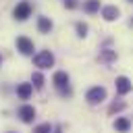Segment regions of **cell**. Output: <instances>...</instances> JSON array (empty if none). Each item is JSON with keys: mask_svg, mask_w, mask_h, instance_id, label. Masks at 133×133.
<instances>
[{"mask_svg": "<svg viewBox=\"0 0 133 133\" xmlns=\"http://www.w3.org/2000/svg\"><path fill=\"white\" fill-rule=\"evenodd\" d=\"M52 83H54V87L58 89V94L60 96H71L73 91H71V85H69V75H66V71H56L54 73V77H52Z\"/></svg>", "mask_w": 133, "mask_h": 133, "instance_id": "cell-1", "label": "cell"}, {"mask_svg": "<svg viewBox=\"0 0 133 133\" xmlns=\"http://www.w3.org/2000/svg\"><path fill=\"white\" fill-rule=\"evenodd\" d=\"M85 100H87L91 106H96V104L104 102V100H106V87H102V85L89 87V89H87V94H85Z\"/></svg>", "mask_w": 133, "mask_h": 133, "instance_id": "cell-2", "label": "cell"}, {"mask_svg": "<svg viewBox=\"0 0 133 133\" xmlns=\"http://www.w3.org/2000/svg\"><path fill=\"white\" fill-rule=\"evenodd\" d=\"M33 64L39 66V69H50L54 64V54L50 50H42V52H37L33 56Z\"/></svg>", "mask_w": 133, "mask_h": 133, "instance_id": "cell-3", "label": "cell"}, {"mask_svg": "<svg viewBox=\"0 0 133 133\" xmlns=\"http://www.w3.org/2000/svg\"><path fill=\"white\" fill-rule=\"evenodd\" d=\"M114 87H116V94H118V96H127V94L133 89V83L129 81V77L118 75V77H116V81H114Z\"/></svg>", "mask_w": 133, "mask_h": 133, "instance_id": "cell-4", "label": "cell"}, {"mask_svg": "<svg viewBox=\"0 0 133 133\" xmlns=\"http://www.w3.org/2000/svg\"><path fill=\"white\" fill-rule=\"evenodd\" d=\"M12 15H15V19H17V21H25V19L31 15V4H29L27 0L19 2V4L15 6V10H12Z\"/></svg>", "mask_w": 133, "mask_h": 133, "instance_id": "cell-5", "label": "cell"}, {"mask_svg": "<svg viewBox=\"0 0 133 133\" xmlns=\"http://www.w3.org/2000/svg\"><path fill=\"white\" fill-rule=\"evenodd\" d=\"M17 50H19L21 54L29 56V54H33V42H31L29 37H25V35H19V37H17Z\"/></svg>", "mask_w": 133, "mask_h": 133, "instance_id": "cell-6", "label": "cell"}, {"mask_svg": "<svg viewBox=\"0 0 133 133\" xmlns=\"http://www.w3.org/2000/svg\"><path fill=\"white\" fill-rule=\"evenodd\" d=\"M17 114H19V118H21L23 123H33V118H35V108L29 106V104H23Z\"/></svg>", "mask_w": 133, "mask_h": 133, "instance_id": "cell-7", "label": "cell"}, {"mask_svg": "<svg viewBox=\"0 0 133 133\" xmlns=\"http://www.w3.org/2000/svg\"><path fill=\"white\" fill-rule=\"evenodd\" d=\"M118 15H121V10H118L114 4H108V6L102 8V17H104L106 21H114V19H118Z\"/></svg>", "mask_w": 133, "mask_h": 133, "instance_id": "cell-8", "label": "cell"}, {"mask_svg": "<svg viewBox=\"0 0 133 133\" xmlns=\"http://www.w3.org/2000/svg\"><path fill=\"white\" fill-rule=\"evenodd\" d=\"M31 91H33V85H31V83H19V85H17V96H19L21 100H29Z\"/></svg>", "mask_w": 133, "mask_h": 133, "instance_id": "cell-9", "label": "cell"}, {"mask_svg": "<svg viewBox=\"0 0 133 133\" xmlns=\"http://www.w3.org/2000/svg\"><path fill=\"white\" fill-rule=\"evenodd\" d=\"M114 129H116L118 133H127V131L131 129V121H129L127 116H118V118L114 121Z\"/></svg>", "mask_w": 133, "mask_h": 133, "instance_id": "cell-10", "label": "cell"}, {"mask_svg": "<svg viewBox=\"0 0 133 133\" xmlns=\"http://www.w3.org/2000/svg\"><path fill=\"white\" fill-rule=\"evenodd\" d=\"M37 29H39V33H50L52 31V21L48 17H39L37 19Z\"/></svg>", "mask_w": 133, "mask_h": 133, "instance_id": "cell-11", "label": "cell"}, {"mask_svg": "<svg viewBox=\"0 0 133 133\" xmlns=\"http://www.w3.org/2000/svg\"><path fill=\"white\" fill-rule=\"evenodd\" d=\"M83 10L89 12V15H91V12H98V10H100V0H87V2L83 4Z\"/></svg>", "mask_w": 133, "mask_h": 133, "instance_id": "cell-12", "label": "cell"}, {"mask_svg": "<svg viewBox=\"0 0 133 133\" xmlns=\"http://www.w3.org/2000/svg\"><path fill=\"white\" fill-rule=\"evenodd\" d=\"M31 85H35L37 89H42V87H44V75H42V73H33V77H31Z\"/></svg>", "mask_w": 133, "mask_h": 133, "instance_id": "cell-13", "label": "cell"}, {"mask_svg": "<svg viewBox=\"0 0 133 133\" xmlns=\"http://www.w3.org/2000/svg\"><path fill=\"white\" fill-rule=\"evenodd\" d=\"M54 129H52V125L50 123H42V125H37L35 129H33V133H52Z\"/></svg>", "mask_w": 133, "mask_h": 133, "instance_id": "cell-14", "label": "cell"}, {"mask_svg": "<svg viewBox=\"0 0 133 133\" xmlns=\"http://www.w3.org/2000/svg\"><path fill=\"white\" fill-rule=\"evenodd\" d=\"M114 58H116V54H114L112 50H104L102 56H100V60H104V62H110V60H114Z\"/></svg>", "mask_w": 133, "mask_h": 133, "instance_id": "cell-15", "label": "cell"}, {"mask_svg": "<svg viewBox=\"0 0 133 133\" xmlns=\"http://www.w3.org/2000/svg\"><path fill=\"white\" fill-rule=\"evenodd\" d=\"M75 27H77V35H79V37H85V35H87V25H85V23L79 21Z\"/></svg>", "mask_w": 133, "mask_h": 133, "instance_id": "cell-16", "label": "cell"}, {"mask_svg": "<svg viewBox=\"0 0 133 133\" xmlns=\"http://www.w3.org/2000/svg\"><path fill=\"white\" fill-rule=\"evenodd\" d=\"M123 108H125V102H112L110 108H108V112L114 114V112H118V110H123Z\"/></svg>", "mask_w": 133, "mask_h": 133, "instance_id": "cell-17", "label": "cell"}, {"mask_svg": "<svg viewBox=\"0 0 133 133\" xmlns=\"http://www.w3.org/2000/svg\"><path fill=\"white\" fill-rule=\"evenodd\" d=\"M64 6L66 8H75L77 6V0H64Z\"/></svg>", "mask_w": 133, "mask_h": 133, "instance_id": "cell-18", "label": "cell"}, {"mask_svg": "<svg viewBox=\"0 0 133 133\" xmlns=\"http://www.w3.org/2000/svg\"><path fill=\"white\" fill-rule=\"evenodd\" d=\"M54 133H62V131H60V129H54Z\"/></svg>", "mask_w": 133, "mask_h": 133, "instance_id": "cell-19", "label": "cell"}, {"mask_svg": "<svg viewBox=\"0 0 133 133\" xmlns=\"http://www.w3.org/2000/svg\"><path fill=\"white\" fill-rule=\"evenodd\" d=\"M127 2H133V0H127Z\"/></svg>", "mask_w": 133, "mask_h": 133, "instance_id": "cell-20", "label": "cell"}, {"mask_svg": "<svg viewBox=\"0 0 133 133\" xmlns=\"http://www.w3.org/2000/svg\"><path fill=\"white\" fill-rule=\"evenodd\" d=\"M0 62H2V56H0Z\"/></svg>", "mask_w": 133, "mask_h": 133, "instance_id": "cell-21", "label": "cell"}]
</instances>
